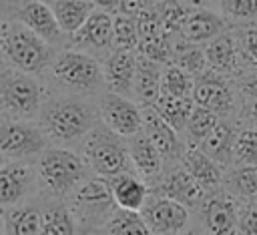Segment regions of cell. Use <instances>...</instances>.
<instances>
[{"instance_id":"obj_43","label":"cell","mask_w":257,"mask_h":235,"mask_svg":"<svg viewBox=\"0 0 257 235\" xmlns=\"http://www.w3.org/2000/svg\"><path fill=\"white\" fill-rule=\"evenodd\" d=\"M28 0H0V16H8V14H18V10L26 4Z\"/></svg>"},{"instance_id":"obj_48","label":"cell","mask_w":257,"mask_h":235,"mask_svg":"<svg viewBox=\"0 0 257 235\" xmlns=\"http://www.w3.org/2000/svg\"><path fill=\"white\" fill-rule=\"evenodd\" d=\"M179 235H203V233H197V231H189V233H179ZM209 235V233H207Z\"/></svg>"},{"instance_id":"obj_25","label":"cell","mask_w":257,"mask_h":235,"mask_svg":"<svg viewBox=\"0 0 257 235\" xmlns=\"http://www.w3.org/2000/svg\"><path fill=\"white\" fill-rule=\"evenodd\" d=\"M235 125L231 121H225L221 119L215 129L199 143V147L209 155L213 157L219 165H227V163H233L231 155H233V141H235Z\"/></svg>"},{"instance_id":"obj_41","label":"cell","mask_w":257,"mask_h":235,"mask_svg":"<svg viewBox=\"0 0 257 235\" xmlns=\"http://www.w3.org/2000/svg\"><path fill=\"white\" fill-rule=\"evenodd\" d=\"M239 94L243 102L257 98V70H245L239 74Z\"/></svg>"},{"instance_id":"obj_10","label":"cell","mask_w":257,"mask_h":235,"mask_svg":"<svg viewBox=\"0 0 257 235\" xmlns=\"http://www.w3.org/2000/svg\"><path fill=\"white\" fill-rule=\"evenodd\" d=\"M100 119L106 129L120 137H133L143 131V108L124 94L108 92L100 102Z\"/></svg>"},{"instance_id":"obj_44","label":"cell","mask_w":257,"mask_h":235,"mask_svg":"<svg viewBox=\"0 0 257 235\" xmlns=\"http://www.w3.org/2000/svg\"><path fill=\"white\" fill-rule=\"evenodd\" d=\"M96 8H100V10H106V12H110V10H116L118 8V0H90Z\"/></svg>"},{"instance_id":"obj_9","label":"cell","mask_w":257,"mask_h":235,"mask_svg":"<svg viewBox=\"0 0 257 235\" xmlns=\"http://www.w3.org/2000/svg\"><path fill=\"white\" fill-rule=\"evenodd\" d=\"M141 213L155 235H179L189 223V207L165 195L147 199Z\"/></svg>"},{"instance_id":"obj_29","label":"cell","mask_w":257,"mask_h":235,"mask_svg":"<svg viewBox=\"0 0 257 235\" xmlns=\"http://www.w3.org/2000/svg\"><path fill=\"white\" fill-rule=\"evenodd\" d=\"M171 62L179 64L181 68H185L189 74L199 76L203 74L209 66H207V54H205V46L197 44V42H189L185 38H179L177 42H173V56Z\"/></svg>"},{"instance_id":"obj_38","label":"cell","mask_w":257,"mask_h":235,"mask_svg":"<svg viewBox=\"0 0 257 235\" xmlns=\"http://www.w3.org/2000/svg\"><path fill=\"white\" fill-rule=\"evenodd\" d=\"M157 10H159L165 32L175 36V34L181 32V28H183V24H185V20H187V16L193 8L185 6L181 0H161Z\"/></svg>"},{"instance_id":"obj_15","label":"cell","mask_w":257,"mask_h":235,"mask_svg":"<svg viewBox=\"0 0 257 235\" xmlns=\"http://www.w3.org/2000/svg\"><path fill=\"white\" fill-rule=\"evenodd\" d=\"M72 44L80 50H112V16L106 10H94L72 34Z\"/></svg>"},{"instance_id":"obj_32","label":"cell","mask_w":257,"mask_h":235,"mask_svg":"<svg viewBox=\"0 0 257 235\" xmlns=\"http://www.w3.org/2000/svg\"><path fill=\"white\" fill-rule=\"evenodd\" d=\"M227 189L243 201L257 197V165H235L227 175Z\"/></svg>"},{"instance_id":"obj_4","label":"cell","mask_w":257,"mask_h":235,"mask_svg":"<svg viewBox=\"0 0 257 235\" xmlns=\"http://www.w3.org/2000/svg\"><path fill=\"white\" fill-rule=\"evenodd\" d=\"M56 80L74 90H94L104 82L100 62L84 50H64L52 64Z\"/></svg>"},{"instance_id":"obj_3","label":"cell","mask_w":257,"mask_h":235,"mask_svg":"<svg viewBox=\"0 0 257 235\" xmlns=\"http://www.w3.org/2000/svg\"><path fill=\"white\" fill-rule=\"evenodd\" d=\"M42 90L32 74L24 70L0 72V110L10 119H32L40 108Z\"/></svg>"},{"instance_id":"obj_16","label":"cell","mask_w":257,"mask_h":235,"mask_svg":"<svg viewBox=\"0 0 257 235\" xmlns=\"http://www.w3.org/2000/svg\"><path fill=\"white\" fill-rule=\"evenodd\" d=\"M159 191H161V195H165V197H169V199H175V201L183 203V205L189 207V209L201 205V203L205 201V197H207V195H205L207 189H205L185 167L171 171V173L163 179Z\"/></svg>"},{"instance_id":"obj_45","label":"cell","mask_w":257,"mask_h":235,"mask_svg":"<svg viewBox=\"0 0 257 235\" xmlns=\"http://www.w3.org/2000/svg\"><path fill=\"white\" fill-rule=\"evenodd\" d=\"M245 112H247V116L251 119V123L257 127V98L245 102Z\"/></svg>"},{"instance_id":"obj_17","label":"cell","mask_w":257,"mask_h":235,"mask_svg":"<svg viewBox=\"0 0 257 235\" xmlns=\"http://www.w3.org/2000/svg\"><path fill=\"white\" fill-rule=\"evenodd\" d=\"M137 70V56L133 50H112L102 64L104 84L110 92L128 94L133 92V80Z\"/></svg>"},{"instance_id":"obj_42","label":"cell","mask_w":257,"mask_h":235,"mask_svg":"<svg viewBox=\"0 0 257 235\" xmlns=\"http://www.w3.org/2000/svg\"><path fill=\"white\" fill-rule=\"evenodd\" d=\"M151 6H153V0H118L116 12L137 18L141 12H145V10L151 8Z\"/></svg>"},{"instance_id":"obj_31","label":"cell","mask_w":257,"mask_h":235,"mask_svg":"<svg viewBox=\"0 0 257 235\" xmlns=\"http://www.w3.org/2000/svg\"><path fill=\"white\" fill-rule=\"evenodd\" d=\"M195 76L189 74L185 68H181L175 62L165 64L163 76H161V92L173 94V96H193Z\"/></svg>"},{"instance_id":"obj_27","label":"cell","mask_w":257,"mask_h":235,"mask_svg":"<svg viewBox=\"0 0 257 235\" xmlns=\"http://www.w3.org/2000/svg\"><path fill=\"white\" fill-rule=\"evenodd\" d=\"M42 213L32 205H18L4 211L6 235H40Z\"/></svg>"},{"instance_id":"obj_11","label":"cell","mask_w":257,"mask_h":235,"mask_svg":"<svg viewBox=\"0 0 257 235\" xmlns=\"http://www.w3.org/2000/svg\"><path fill=\"white\" fill-rule=\"evenodd\" d=\"M203 225L209 235H237L239 203L229 193H215L201 203Z\"/></svg>"},{"instance_id":"obj_23","label":"cell","mask_w":257,"mask_h":235,"mask_svg":"<svg viewBox=\"0 0 257 235\" xmlns=\"http://www.w3.org/2000/svg\"><path fill=\"white\" fill-rule=\"evenodd\" d=\"M32 183V173L22 163H6L0 167V205L18 203Z\"/></svg>"},{"instance_id":"obj_2","label":"cell","mask_w":257,"mask_h":235,"mask_svg":"<svg viewBox=\"0 0 257 235\" xmlns=\"http://www.w3.org/2000/svg\"><path fill=\"white\" fill-rule=\"evenodd\" d=\"M46 133L56 141H74L86 135L94 125L92 108L74 98H56L46 104L42 112Z\"/></svg>"},{"instance_id":"obj_28","label":"cell","mask_w":257,"mask_h":235,"mask_svg":"<svg viewBox=\"0 0 257 235\" xmlns=\"http://www.w3.org/2000/svg\"><path fill=\"white\" fill-rule=\"evenodd\" d=\"M155 108L175 131H185L189 114L195 108V100H193V96H173V94L161 92Z\"/></svg>"},{"instance_id":"obj_5","label":"cell","mask_w":257,"mask_h":235,"mask_svg":"<svg viewBox=\"0 0 257 235\" xmlns=\"http://www.w3.org/2000/svg\"><path fill=\"white\" fill-rule=\"evenodd\" d=\"M38 175L52 193H68L84 175V161L66 149H46L38 161Z\"/></svg>"},{"instance_id":"obj_1","label":"cell","mask_w":257,"mask_h":235,"mask_svg":"<svg viewBox=\"0 0 257 235\" xmlns=\"http://www.w3.org/2000/svg\"><path fill=\"white\" fill-rule=\"evenodd\" d=\"M0 48L18 70L28 74L42 72L52 60V44L32 32L18 18L0 24Z\"/></svg>"},{"instance_id":"obj_22","label":"cell","mask_w":257,"mask_h":235,"mask_svg":"<svg viewBox=\"0 0 257 235\" xmlns=\"http://www.w3.org/2000/svg\"><path fill=\"white\" fill-rule=\"evenodd\" d=\"M128 139H131L128 141V155H131V163L135 165V169L143 177H157L161 173L163 161H165L161 151L145 135V131H141Z\"/></svg>"},{"instance_id":"obj_8","label":"cell","mask_w":257,"mask_h":235,"mask_svg":"<svg viewBox=\"0 0 257 235\" xmlns=\"http://www.w3.org/2000/svg\"><path fill=\"white\" fill-rule=\"evenodd\" d=\"M44 147H46V137L36 125L22 119H10L0 123V151L6 157L12 159L30 157L44 151Z\"/></svg>"},{"instance_id":"obj_21","label":"cell","mask_w":257,"mask_h":235,"mask_svg":"<svg viewBox=\"0 0 257 235\" xmlns=\"http://www.w3.org/2000/svg\"><path fill=\"white\" fill-rule=\"evenodd\" d=\"M183 167L209 191V189H217L223 181V165H219L213 157H209L199 145L189 147L187 151H183Z\"/></svg>"},{"instance_id":"obj_34","label":"cell","mask_w":257,"mask_h":235,"mask_svg":"<svg viewBox=\"0 0 257 235\" xmlns=\"http://www.w3.org/2000/svg\"><path fill=\"white\" fill-rule=\"evenodd\" d=\"M233 165H257V127L237 129L233 141Z\"/></svg>"},{"instance_id":"obj_6","label":"cell","mask_w":257,"mask_h":235,"mask_svg":"<svg viewBox=\"0 0 257 235\" xmlns=\"http://www.w3.org/2000/svg\"><path fill=\"white\" fill-rule=\"evenodd\" d=\"M120 135L108 131H92L86 141V159L100 177H116L128 169V151L118 139Z\"/></svg>"},{"instance_id":"obj_33","label":"cell","mask_w":257,"mask_h":235,"mask_svg":"<svg viewBox=\"0 0 257 235\" xmlns=\"http://www.w3.org/2000/svg\"><path fill=\"white\" fill-rule=\"evenodd\" d=\"M139 46L137 18L116 12L112 16V50H135Z\"/></svg>"},{"instance_id":"obj_51","label":"cell","mask_w":257,"mask_h":235,"mask_svg":"<svg viewBox=\"0 0 257 235\" xmlns=\"http://www.w3.org/2000/svg\"><path fill=\"white\" fill-rule=\"evenodd\" d=\"M0 50H2V48H0Z\"/></svg>"},{"instance_id":"obj_39","label":"cell","mask_w":257,"mask_h":235,"mask_svg":"<svg viewBox=\"0 0 257 235\" xmlns=\"http://www.w3.org/2000/svg\"><path fill=\"white\" fill-rule=\"evenodd\" d=\"M219 12L227 20L253 22L257 20V0H217Z\"/></svg>"},{"instance_id":"obj_37","label":"cell","mask_w":257,"mask_h":235,"mask_svg":"<svg viewBox=\"0 0 257 235\" xmlns=\"http://www.w3.org/2000/svg\"><path fill=\"white\" fill-rule=\"evenodd\" d=\"M40 235H74V219L64 207H48L42 211Z\"/></svg>"},{"instance_id":"obj_30","label":"cell","mask_w":257,"mask_h":235,"mask_svg":"<svg viewBox=\"0 0 257 235\" xmlns=\"http://www.w3.org/2000/svg\"><path fill=\"white\" fill-rule=\"evenodd\" d=\"M106 233L108 235H151L153 231L147 225L141 211L118 207V211L106 223Z\"/></svg>"},{"instance_id":"obj_18","label":"cell","mask_w":257,"mask_h":235,"mask_svg":"<svg viewBox=\"0 0 257 235\" xmlns=\"http://www.w3.org/2000/svg\"><path fill=\"white\" fill-rule=\"evenodd\" d=\"M143 131L145 135L155 143V147L161 151L165 159H177L181 153V141H179V131H175L155 106H145L143 108Z\"/></svg>"},{"instance_id":"obj_50","label":"cell","mask_w":257,"mask_h":235,"mask_svg":"<svg viewBox=\"0 0 257 235\" xmlns=\"http://www.w3.org/2000/svg\"><path fill=\"white\" fill-rule=\"evenodd\" d=\"M157 2H161V0H157Z\"/></svg>"},{"instance_id":"obj_12","label":"cell","mask_w":257,"mask_h":235,"mask_svg":"<svg viewBox=\"0 0 257 235\" xmlns=\"http://www.w3.org/2000/svg\"><path fill=\"white\" fill-rule=\"evenodd\" d=\"M16 18L26 24L32 32H36L40 38H44L48 44H58L62 40L64 30L60 28L54 10L50 2L46 4L44 0H28L16 14Z\"/></svg>"},{"instance_id":"obj_24","label":"cell","mask_w":257,"mask_h":235,"mask_svg":"<svg viewBox=\"0 0 257 235\" xmlns=\"http://www.w3.org/2000/svg\"><path fill=\"white\" fill-rule=\"evenodd\" d=\"M110 187H112L114 201L120 209L143 211V207L149 199V189L141 179H137L135 175H128V173H120V175L112 177Z\"/></svg>"},{"instance_id":"obj_46","label":"cell","mask_w":257,"mask_h":235,"mask_svg":"<svg viewBox=\"0 0 257 235\" xmlns=\"http://www.w3.org/2000/svg\"><path fill=\"white\" fill-rule=\"evenodd\" d=\"M181 2L189 8H207L211 4V0H181Z\"/></svg>"},{"instance_id":"obj_19","label":"cell","mask_w":257,"mask_h":235,"mask_svg":"<svg viewBox=\"0 0 257 235\" xmlns=\"http://www.w3.org/2000/svg\"><path fill=\"white\" fill-rule=\"evenodd\" d=\"M110 183L104 179H88L74 193V207L82 217H96L114 205Z\"/></svg>"},{"instance_id":"obj_40","label":"cell","mask_w":257,"mask_h":235,"mask_svg":"<svg viewBox=\"0 0 257 235\" xmlns=\"http://www.w3.org/2000/svg\"><path fill=\"white\" fill-rule=\"evenodd\" d=\"M237 235H257V201L247 199L239 205Z\"/></svg>"},{"instance_id":"obj_7","label":"cell","mask_w":257,"mask_h":235,"mask_svg":"<svg viewBox=\"0 0 257 235\" xmlns=\"http://www.w3.org/2000/svg\"><path fill=\"white\" fill-rule=\"evenodd\" d=\"M193 100L199 106L215 110L219 116H229L237 104V92L227 74L207 68L203 74L195 76Z\"/></svg>"},{"instance_id":"obj_49","label":"cell","mask_w":257,"mask_h":235,"mask_svg":"<svg viewBox=\"0 0 257 235\" xmlns=\"http://www.w3.org/2000/svg\"><path fill=\"white\" fill-rule=\"evenodd\" d=\"M44 2H54V0H44Z\"/></svg>"},{"instance_id":"obj_14","label":"cell","mask_w":257,"mask_h":235,"mask_svg":"<svg viewBox=\"0 0 257 235\" xmlns=\"http://www.w3.org/2000/svg\"><path fill=\"white\" fill-rule=\"evenodd\" d=\"M205 54H207V66L215 72L233 76L241 74V64H239V48H237V34L235 28H227L213 40L205 44Z\"/></svg>"},{"instance_id":"obj_35","label":"cell","mask_w":257,"mask_h":235,"mask_svg":"<svg viewBox=\"0 0 257 235\" xmlns=\"http://www.w3.org/2000/svg\"><path fill=\"white\" fill-rule=\"evenodd\" d=\"M219 121H221V116H219L215 110L195 104V108H193L191 114H189L185 133L189 135V139H191L193 143L199 145V143H201V141L215 129V125H217Z\"/></svg>"},{"instance_id":"obj_47","label":"cell","mask_w":257,"mask_h":235,"mask_svg":"<svg viewBox=\"0 0 257 235\" xmlns=\"http://www.w3.org/2000/svg\"><path fill=\"white\" fill-rule=\"evenodd\" d=\"M4 165H6V155L0 151V167H4Z\"/></svg>"},{"instance_id":"obj_36","label":"cell","mask_w":257,"mask_h":235,"mask_svg":"<svg viewBox=\"0 0 257 235\" xmlns=\"http://www.w3.org/2000/svg\"><path fill=\"white\" fill-rule=\"evenodd\" d=\"M237 48H239V64L241 72L257 70V24L255 26H237Z\"/></svg>"},{"instance_id":"obj_13","label":"cell","mask_w":257,"mask_h":235,"mask_svg":"<svg viewBox=\"0 0 257 235\" xmlns=\"http://www.w3.org/2000/svg\"><path fill=\"white\" fill-rule=\"evenodd\" d=\"M227 28H231L229 20L221 12H215L209 8H193L189 12L179 36L189 40V42L207 44L209 40H213L215 36L225 32Z\"/></svg>"},{"instance_id":"obj_20","label":"cell","mask_w":257,"mask_h":235,"mask_svg":"<svg viewBox=\"0 0 257 235\" xmlns=\"http://www.w3.org/2000/svg\"><path fill=\"white\" fill-rule=\"evenodd\" d=\"M161 62H155L147 56H137V70L133 80V96L143 106H155L161 96Z\"/></svg>"},{"instance_id":"obj_26","label":"cell","mask_w":257,"mask_h":235,"mask_svg":"<svg viewBox=\"0 0 257 235\" xmlns=\"http://www.w3.org/2000/svg\"><path fill=\"white\" fill-rule=\"evenodd\" d=\"M54 16L64 30V34H74L94 12V4L90 0H54L50 2Z\"/></svg>"}]
</instances>
